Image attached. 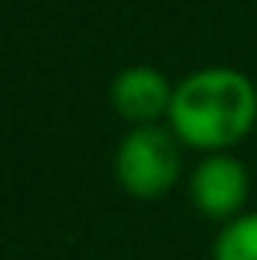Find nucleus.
Returning a JSON list of instances; mask_svg holds the SVG:
<instances>
[{"label": "nucleus", "mask_w": 257, "mask_h": 260, "mask_svg": "<svg viewBox=\"0 0 257 260\" xmlns=\"http://www.w3.org/2000/svg\"><path fill=\"white\" fill-rule=\"evenodd\" d=\"M165 122L185 148L231 152L257 125V86L234 66H201L175 83Z\"/></svg>", "instance_id": "nucleus-1"}, {"label": "nucleus", "mask_w": 257, "mask_h": 260, "mask_svg": "<svg viewBox=\"0 0 257 260\" xmlns=\"http://www.w3.org/2000/svg\"><path fill=\"white\" fill-rule=\"evenodd\" d=\"M181 142L168 125L148 122L132 125L116 148V178L125 194L139 201H155L168 194L181 178Z\"/></svg>", "instance_id": "nucleus-2"}, {"label": "nucleus", "mask_w": 257, "mask_h": 260, "mask_svg": "<svg viewBox=\"0 0 257 260\" xmlns=\"http://www.w3.org/2000/svg\"><path fill=\"white\" fill-rule=\"evenodd\" d=\"M188 198L195 211L211 221H231L251 201V172L231 152H208L188 178Z\"/></svg>", "instance_id": "nucleus-3"}, {"label": "nucleus", "mask_w": 257, "mask_h": 260, "mask_svg": "<svg viewBox=\"0 0 257 260\" xmlns=\"http://www.w3.org/2000/svg\"><path fill=\"white\" fill-rule=\"evenodd\" d=\"M175 86L168 83V76L158 66H125L109 86V102L125 122L132 125H148L168 115Z\"/></svg>", "instance_id": "nucleus-4"}, {"label": "nucleus", "mask_w": 257, "mask_h": 260, "mask_svg": "<svg viewBox=\"0 0 257 260\" xmlns=\"http://www.w3.org/2000/svg\"><path fill=\"white\" fill-rule=\"evenodd\" d=\"M211 260H257V211H241L221 224Z\"/></svg>", "instance_id": "nucleus-5"}]
</instances>
